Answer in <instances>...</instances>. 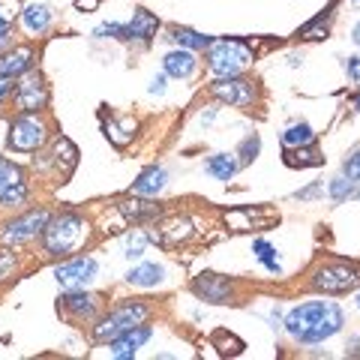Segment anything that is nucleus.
<instances>
[{
	"label": "nucleus",
	"instance_id": "14",
	"mask_svg": "<svg viewBox=\"0 0 360 360\" xmlns=\"http://www.w3.org/2000/svg\"><path fill=\"white\" fill-rule=\"evenodd\" d=\"M148 340H150V328H144V324H139V328H129V330H123L120 336L111 340V354H115V357H132L135 348H141Z\"/></svg>",
	"mask_w": 360,
	"mask_h": 360
},
{
	"label": "nucleus",
	"instance_id": "2",
	"mask_svg": "<svg viewBox=\"0 0 360 360\" xmlns=\"http://www.w3.org/2000/svg\"><path fill=\"white\" fill-rule=\"evenodd\" d=\"M84 238H87V222L82 217H75V213H60V217L49 219V225L42 231V243L49 255L72 252Z\"/></svg>",
	"mask_w": 360,
	"mask_h": 360
},
{
	"label": "nucleus",
	"instance_id": "9",
	"mask_svg": "<svg viewBox=\"0 0 360 360\" xmlns=\"http://www.w3.org/2000/svg\"><path fill=\"white\" fill-rule=\"evenodd\" d=\"M15 103L21 111H39L45 108V103H49V84H45V78L39 72H25L18 78L15 84Z\"/></svg>",
	"mask_w": 360,
	"mask_h": 360
},
{
	"label": "nucleus",
	"instance_id": "33",
	"mask_svg": "<svg viewBox=\"0 0 360 360\" xmlns=\"http://www.w3.org/2000/svg\"><path fill=\"white\" fill-rule=\"evenodd\" d=\"M240 153H243V165L255 160V153H258V139H255V135H252V139H246V141H243Z\"/></svg>",
	"mask_w": 360,
	"mask_h": 360
},
{
	"label": "nucleus",
	"instance_id": "10",
	"mask_svg": "<svg viewBox=\"0 0 360 360\" xmlns=\"http://www.w3.org/2000/svg\"><path fill=\"white\" fill-rule=\"evenodd\" d=\"M96 276V262L94 258H72V262H63L54 267V279L63 285V288H84L90 279Z\"/></svg>",
	"mask_w": 360,
	"mask_h": 360
},
{
	"label": "nucleus",
	"instance_id": "39",
	"mask_svg": "<svg viewBox=\"0 0 360 360\" xmlns=\"http://www.w3.org/2000/svg\"><path fill=\"white\" fill-rule=\"evenodd\" d=\"M354 303H357V309H360V295H357V300H354Z\"/></svg>",
	"mask_w": 360,
	"mask_h": 360
},
{
	"label": "nucleus",
	"instance_id": "28",
	"mask_svg": "<svg viewBox=\"0 0 360 360\" xmlns=\"http://www.w3.org/2000/svg\"><path fill=\"white\" fill-rule=\"evenodd\" d=\"M213 342L219 345V352H222V354H238L240 348H243L240 340H234V336H231V333H225V330H219L217 336H213Z\"/></svg>",
	"mask_w": 360,
	"mask_h": 360
},
{
	"label": "nucleus",
	"instance_id": "21",
	"mask_svg": "<svg viewBox=\"0 0 360 360\" xmlns=\"http://www.w3.org/2000/svg\"><path fill=\"white\" fill-rule=\"evenodd\" d=\"M127 283L129 285H139V288H150L156 283H162V267H156V264H139V267H132L129 274H127Z\"/></svg>",
	"mask_w": 360,
	"mask_h": 360
},
{
	"label": "nucleus",
	"instance_id": "23",
	"mask_svg": "<svg viewBox=\"0 0 360 360\" xmlns=\"http://www.w3.org/2000/svg\"><path fill=\"white\" fill-rule=\"evenodd\" d=\"M315 141V132L309 123H295V127H288L283 132V144L285 148H309V144Z\"/></svg>",
	"mask_w": 360,
	"mask_h": 360
},
{
	"label": "nucleus",
	"instance_id": "3",
	"mask_svg": "<svg viewBox=\"0 0 360 360\" xmlns=\"http://www.w3.org/2000/svg\"><path fill=\"white\" fill-rule=\"evenodd\" d=\"M250 63H252V49L240 39H213L207 45V66L217 78L238 75Z\"/></svg>",
	"mask_w": 360,
	"mask_h": 360
},
{
	"label": "nucleus",
	"instance_id": "20",
	"mask_svg": "<svg viewBox=\"0 0 360 360\" xmlns=\"http://www.w3.org/2000/svg\"><path fill=\"white\" fill-rule=\"evenodd\" d=\"M165 186V168L153 165L132 184V195H156Z\"/></svg>",
	"mask_w": 360,
	"mask_h": 360
},
{
	"label": "nucleus",
	"instance_id": "34",
	"mask_svg": "<svg viewBox=\"0 0 360 360\" xmlns=\"http://www.w3.org/2000/svg\"><path fill=\"white\" fill-rule=\"evenodd\" d=\"M345 72H348V78L360 87V58H348L345 60Z\"/></svg>",
	"mask_w": 360,
	"mask_h": 360
},
{
	"label": "nucleus",
	"instance_id": "24",
	"mask_svg": "<svg viewBox=\"0 0 360 360\" xmlns=\"http://www.w3.org/2000/svg\"><path fill=\"white\" fill-rule=\"evenodd\" d=\"M207 172L217 180H231L234 172H238V162H234L229 153H217V156H210L207 160Z\"/></svg>",
	"mask_w": 360,
	"mask_h": 360
},
{
	"label": "nucleus",
	"instance_id": "30",
	"mask_svg": "<svg viewBox=\"0 0 360 360\" xmlns=\"http://www.w3.org/2000/svg\"><path fill=\"white\" fill-rule=\"evenodd\" d=\"M144 246H148V238H144V234H132L127 240V258H141Z\"/></svg>",
	"mask_w": 360,
	"mask_h": 360
},
{
	"label": "nucleus",
	"instance_id": "26",
	"mask_svg": "<svg viewBox=\"0 0 360 360\" xmlns=\"http://www.w3.org/2000/svg\"><path fill=\"white\" fill-rule=\"evenodd\" d=\"M252 250H255V258L270 270V274H279V258H276V250H274V246H270L267 240H255V243H252Z\"/></svg>",
	"mask_w": 360,
	"mask_h": 360
},
{
	"label": "nucleus",
	"instance_id": "5",
	"mask_svg": "<svg viewBox=\"0 0 360 360\" xmlns=\"http://www.w3.org/2000/svg\"><path fill=\"white\" fill-rule=\"evenodd\" d=\"M148 315H150V309L144 307V303H135V300L120 303L115 312H108L105 319L94 328V340H96V342H105V340L111 342V340H115V336H120L123 330L144 324V321H148Z\"/></svg>",
	"mask_w": 360,
	"mask_h": 360
},
{
	"label": "nucleus",
	"instance_id": "17",
	"mask_svg": "<svg viewBox=\"0 0 360 360\" xmlns=\"http://www.w3.org/2000/svg\"><path fill=\"white\" fill-rule=\"evenodd\" d=\"M195 291L205 300H213V303H222V300H229V295H231V285L225 283L222 276H217V274H201L198 279H195Z\"/></svg>",
	"mask_w": 360,
	"mask_h": 360
},
{
	"label": "nucleus",
	"instance_id": "29",
	"mask_svg": "<svg viewBox=\"0 0 360 360\" xmlns=\"http://www.w3.org/2000/svg\"><path fill=\"white\" fill-rule=\"evenodd\" d=\"M352 193H354V186H352V180H348V177H336L333 184H330V195H333L336 201H345Z\"/></svg>",
	"mask_w": 360,
	"mask_h": 360
},
{
	"label": "nucleus",
	"instance_id": "36",
	"mask_svg": "<svg viewBox=\"0 0 360 360\" xmlns=\"http://www.w3.org/2000/svg\"><path fill=\"white\" fill-rule=\"evenodd\" d=\"M150 94H165V75H156L150 82Z\"/></svg>",
	"mask_w": 360,
	"mask_h": 360
},
{
	"label": "nucleus",
	"instance_id": "32",
	"mask_svg": "<svg viewBox=\"0 0 360 360\" xmlns=\"http://www.w3.org/2000/svg\"><path fill=\"white\" fill-rule=\"evenodd\" d=\"M345 177L348 180H360V150L345 160Z\"/></svg>",
	"mask_w": 360,
	"mask_h": 360
},
{
	"label": "nucleus",
	"instance_id": "16",
	"mask_svg": "<svg viewBox=\"0 0 360 360\" xmlns=\"http://www.w3.org/2000/svg\"><path fill=\"white\" fill-rule=\"evenodd\" d=\"M162 70L165 75H174V78H189L195 72V54L186 51V49H177V51H168L162 58Z\"/></svg>",
	"mask_w": 360,
	"mask_h": 360
},
{
	"label": "nucleus",
	"instance_id": "8",
	"mask_svg": "<svg viewBox=\"0 0 360 360\" xmlns=\"http://www.w3.org/2000/svg\"><path fill=\"white\" fill-rule=\"evenodd\" d=\"M27 177L21 172V165L0 160V207H15L27 201Z\"/></svg>",
	"mask_w": 360,
	"mask_h": 360
},
{
	"label": "nucleus",
	"instance_id": "31",
	"mask_svg": "<svg viewBox=\"0 0 360 360\" xmlns=\"http://www.w3.org/2000/svg\"><path fill=\"white\" fill-rule=\"evenodd\" d=\"M9 39H13V21H9V15L0 9V49H6Z\"/></svg>",
	"mask_w": 360,
	"mask_h": 360
},
{
	"label": "nucleus",
	"instance_id": "11",
	"mask_svg": "<svg viewBox=\"0 0 360 360\" xmlns=\"http://www.w3.org/2000/svg\"><path fill=\"white\" fill-rule=\"evenodd\" d=\"M210 94L219 99V103H229V105H250L255 99V90L250 82H243L238 75H225L219 78L217 84L210 87Z\"/></svg>",
	"mask_w": 360,
	"mask_h": 360
},
{
	"label": "nucleus",
	"instance_id": "6",
	"mask_svg": "<svg viewBox=\"0 0 360 360\" xmlns=\"http://www.w3.org/2000/svg\"><path fill=\"white\" fill-rule=\"evenodd\" d=\"M45 139H49V127L37 117V111H25V115H18L13 123H9L6 144L15 153H33V150L42 148Z\"/></svg>",
	"mask_w": 360,
	"mask_h": 360
},
{
	"label": "nucleus",
	"instance_id": "38",
	"mask_svg": "<svg viewBox=\"0 0 360 360\" xmlns=\"http://www.w3.org/2000/svg\"><path fill=\"white\" fill-rule=\"evenodd\" d=\"M354 42H357V45H360V25H357V27H354Z\"/></svg>",
	"mask_w": 360,
	"mask_h": 360
},
{
	"label": "nucleus",
	"instance_id": "25",
	"mask_svg": "<svg viewBox=\"0 0 360 360\" xmlns=\"http://www.w3.org/2000/svg\"><path fill=\"white\" fill-rule=\"evenodd\" d=\"M168 39L177 42V45H184V49H207V45L213 42L210 37H201V33L186 30V27H174V30H172V37H168Z\"/></svg>",
	"mask_w": 360,
	"mask_h": 360
},
{
	"label": "nucleus",
	"instance_id": "37",
	"mask_svg": "<svg viewBox=\"0 0 360 360\" xmlns=\"http://www.w3.org/2000/svg\"><path fill=\"white\" fill-rule=\"evenodd\" d=\"M9 90H13V84H9V78H0V103L9 96Z\"/></svg>",
	"mask_w": 360,
	"mask_h": 360
},
{
	"label": "nucleus",
	"instance_id": "7",
	"mask_svg": "<svg viewBox=\"0 0 360 360\" xmlns=\"http://www.w3.org/2000/svg\"><path fill=\"white\" fill-rule=\"evenodd\" d=\"M49 210H30L25 213V217H18L13 222L4 225V231H0V240H4L6 246H15V243H27L33 240L37 234L45 231V225H49Z\"/></svg>",
	"mask_w": 360,
	"mask_h": 360
},
{
	"label": "nucleus",
	"instance_id": "19",
	"mask_svg": "<svg viewBox=\"0 0 360 360\" xmlns=\"http://www.w3.org/2000/svg\"><path fill=\"white\" fill-rule=\"evenodd\" d=\"M21 25H25L30 37H39V33L49 30V25H51V9L45 4H27L25 13H21Z\"/></svg>",
	"mask_w": 360,
	"mask_h": 360
},
{
	"label": "nucleus",
	"instance_id": "27",
	"mask_svg": "<svg viewBox=\"0 0 360 360\" xmlns=\"http://www.w3.org/2000/svg\"><path fill=\"white\" fill-rule=\"evenodd\" d=\"M105 135L115 144H127L135 135V120H123V127H117L115 120H105Z\"/></svg>",
	"mask_w": 360,
	"mask_h": 360
},
{
	"label": "nucleus",
	"instance_id": "15",
	"mask_svg": "<svg viewBox=\"0 0 360 360\" xmlns=\"http://www.w3.org/2000/svg\"><path fill=\"white\" fill-rule=\"evenodd\" d=\"M156 30H160V21H156V15H150L148 9H135L132 21L127 25V39L150 42L156 37Z\"/></svg>",
	"mask_w": 360,
	"mask_h": 360
},
{
	"label": "nucleus",
	"instance_id": "1",
	"mask_svg": "<svg viewBox=\"0 0 360 360\" xmlns=\"http://www.w3.org/2000/svg\"><path fill=\"white\" fill-rule=\"evenodd\" d=\"M285 330L295 336L297 342H324L342 330V309L330 300H312V303H300L288 312L285 319Z\"/></svg>",
	"mask_w": 360,
	"mask_h": 360
},
{
	"label": "nucleus",
	"instance_id": "12",
	"mask_svg": "<svg viewBox=\"0 0 360 360\" xmlns=\"http://www.w3.org/2000/svg\"><path fill=\"white\" fill-rule=\"evenodd\" d=\"M33 60H37V51L30 45H15V49L0 51V78H21L25 72L33 70Z\"/></svg>",
	"mask_w": 360,
	"mask_h": 360
},
{
	"label": "nucleus",
	"instance_id": "35",
	"mask_svg": "<svg viewBox=\"0 0 360 360\" xmlns=\"http://www.w3.org/2000/svg\"><path fill=\"white\" fill-rule=\"evenodd\" d=\"M99 0H75V9L78 13H96Z\"/></svg>",
	"mask_w": 360,
	"mask_h": 360
},
{
	"label": "nucleus",
	"instance_id": "4",
	"mask_svg": "<svg viewBox=\"0 0 360 360\" xmlns=\"http://www.w3.org/2000/svg\"><path fill=\"white\" fill-rule=\"evenodd\" d=\"M360 285V267L348 262H328L315 267L312 274V288L324 291V295H348Z\"/></svg>",
	"mask_w": 360,
	"mask_h": 360
},
{
	"label": "nucleus",
	"instance_id": "22",
	"mask_svg": "<svg viewBox=\"0 0 360 360\" xmlns=\"http://www.w3.org/2000/svg\"><path fill=\"white\" fill-rule=\"evenodd\" d=\"M120 213H123V217H129L132 222H144V219H150V217H160V207L150 205V201L127 198V201H120Z\"/></svg>",
	"mask_w": 360,
	"mask_h": 360
},
{
	"label": "nucleus",
	"instance_id": "13",
	"mask_svg": "<svg viewBox=\"0 0 360 360\" xmlns=\"http://www.w3.org/2000/svg\"><path fill=\"white\" fill-rule=\"evenodd\" d=\"M99 295H87V291H78V288H72L70 295L63 297V312L70 315V319H94L96 315V309H99Z\"/></svg>",
	"mask_w": 360,
	"mask_h": 360
},
{
	"label": "nucleus",
	"instance_id": "18",
	"mask_svg": "<svg viewBox=\"0 0 360 360\" xmlns=\"http://www.w3.org/2000/svg\"><path fill=\"white\" fill-rule=\"evenodd\" d=\"M189 234H193V222H189L186 217H174V219L162 222L160 231H153V240H160L165 246H174L180 240H186Z\"/></svg>",
	"mask_w": 360,
	"mask_h": 360
}]
</instances>
